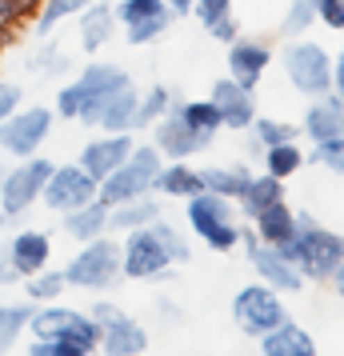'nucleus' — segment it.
<instances>
[{"label":"nucleus","mask_w":344,"mask_h":356,"mask_svg":"<svg viewBox=\"0 0 344 356\" xmlns=\"http://www.w3.org/2000/svg\"><path fill=\"white\" fill-rule=\"evenodd\" d=\"M132 76L124 68L116 65H84V72H76V81H68L56 100H52V113L56 120H81L84 129H97V116H100V104L108 100V92H116L120 84H129Z\"/></svg>","instance_id":"nucleus-1"},{"label":"nucleus","mask_w":344,"mask_h":356,"mask_svg":"<svg viewBox=\"0 0 344 356\" xmlns=\"http://www.w3.org/2000/svg\"><path fill=\"white\" fill-rule=\"evenodd\" d=\"M277 252L284 260H293L300 276L309 280H328L336 273V264L344 260V236L320 228L312 216H296V232L284 244H277Z\"/></svg>","instance_id":"nucleus-2"},{"label":"nucleus","mask_w":344,"mask_h":356,"mask_svg":"<svg viewBox=\"0 0 344 356\" xmlns=\"http://www.w3.org/2000/svg\"><path fill=\"white\" fill-rule=\"evenodd\" d=\"M120 244L108 241L104 232L92 241L81 244V252L65 264V280L68 289H84V292H104L120 280Z\"/></svg>","instance_id":"nucleus-3"},{"label":"nucleus","mask_w":344,"mask_h":356,"mask_svg":"<svg viewBox=\"0 0 344 356\" xmlns=\"http://www.w3.org/2000/svg\"><path fill=\"white\" fill-rule=\"evenodd\" d=\"M28 332L33 337H60L72 340L84 356L100 348V324L92 312H81V308H68V305H36L33 308V321H28Z\"/></svg>","instance_id":"nucleus-4"},{"label":"nucleus","mask_w":344,"mask_h":356,"mask_svg":"<svg viewBox=\"0 0 344 356\" xmlns=\"http://www.w3.org/2000/svg\"><path fill=\"white\" fill-rule=\"evenodd\" d=\"M161 164H164V156H161V148L156 145H136L116 172H108V177L100 180L97 196L113 209V204H120V200H132V196L152 193V180H156V172H161Z\"/></svg>","instance_id":"nucleus-5"},{"label":"nucleus","mask_w":344,"mask_h":356,"mask_svg":"<svg viewBox=\"0 0 344 356\" xmlns=\"http://www.w3.org/2000/svg\"><path fill=\"white\" fill-rule=\"evenodd\" d=\"M52 168L56 164L36 152V156H24L17 168L4 172V180H0V212H4V220H17V216H24L33 209L40 200V193H44V180L52 177Z\"/></svg>","instance_id":"nucleus-6"},{"label":"nucleus","mask_w":344,"mask_h":356,"mask_svg":"<svg viewBox=\"0 0 344 356\" xmlns=\"http://www.w3.org/2000/svg\"><path fill=\"white\" fill-rule=\"evenodd\" d=\"M52 120H56V113L49 104H20L17 113L0 124V152H8L17 161L36 156L40 145L52 136Z\"/></svg>","instance_id":"nucleus-7"},{"label":"nucleus","mask_w":344,"mask_h":356,"mask_svg":"<svg viewBox=\"0 0 344 356\" xmlns=\"http://www.w3.org/2000/svg\"><path fill=\"white\" fill-rule=\"evenodd\" d=\"M172 264H177V260L164 248L161 236L152 232V225L124 232V244H120V273L129 276V280H164Z\"/></svg>","instance_id":"nucleus-8"},{"label":"nucleus","mask_w":344,"mask_h":356,"mask_svg":"<svg viewBox=\"0 0 344 356\" xmlns=\"http://www.w3.org/2000/svg\"><path fill=\"white\" fill-rule=\"evenodd\" d=\"M232 321L240 324L245 337L261 340L280 321H288V312H284V300L277 296V289H268L261 280V284H245V289L232 296Z\"/></svg>","instance_id":"nucleus-9"},{"label":"nucleus","mask_w":344,"mask_h":356,"mask_svg":"<svg viewBox=\"0 0 344 356\" xmlns=\"http://www.w3.org/2000/svg\"><path fill=\"white\" fill-rule=\"evenodd\" d=\"M284 72H288L296 92H304L312 100L332 92V56L312 40H293L284 49Z\"/></svg>","instance_id":"nucleus-10"},{"label":"nucleus","mask_w":344,"mask_h":356,"mask_svg":"<svg viewBox=\"0 0 344 356\" xmlns=\"http://www.w3.org/2000/svg\"><path fill=\"white\" fill-rule=\"evenodd\" d=\"M100 324V353L108 356H140L148 353V328L132 321L129 312H120L113 300H97L88 308Z\"/></svg>","instance_id":"nucleus-11"},{"label":"nucleus","mask_w":344,"mask_h":356,"mask_svg":"<svg viewBox=\"0 0 344 356\" xmlns=\"http://www.w3.org/2000/svg\"><path fill=\"white\" fill-rule=\"evenodd\" d=\"M100 184L88 172H84L81 164H56L52 168V177L44 180V193H40V200L49 204L52 212H72L81 209V204H88V200H97Z\"/></svg>","instance_id":"nucleus-12"},{"label":"nucleus","mask_w":344,"mask_h":356,"mask_svg":"<svg viewBox=\"0 0 344 356\" xmlns=\"http://www.w3.org/2000/svg\"><path fill=\"white\" fill-rule=\"evenodd\" d=\"M240 241H245V252H248V260H252L256 276H261L268 289H277V292H296L300 284H304L300 268H296L293 260L280 257L277 244H264L256 232H240Z\"/></svg>","instance_id":"nucleus-13"},{"label":"nucleus","mask_w":344,"mask_h":356,"mask_svg":"<svg viewBox=\"0 0 344 356\" xmlns=\"http://www.w3.org/2000/svg\"><path fill=\"white\" fill-rule=\"evenodd\" d=\"M152 145L161 148L164 161H188V156H197V152H204L213 145V136L197 132L193 124H184L177 113H168L152 124Z\"/></svg>","instance_id":"nucleus-14"},{"label":"nucleus","mask_w":344,"mask_h":356,"mask_svg":"<svg viewBox=\"0 0 344 356\" xmlns=\"http://www.w3.org/2000/svg\"><path fill=\"white\" fill-rule=\"evenodd\" d=\"M132 148H136V140H132L129 132H104V136H92V140H84L81 156H76V164H81L88 177L104 180L108 172H116L120 164H124V156H129Z\"/></svg>","instance_id":"nucleus-15"},{"label":"nucleus","mask_w":344,"mask_h":356,"mask_svg":"<svg viewBox=\"0 0 344 356\" xmlns=\"http://www.w3.org/2000/svg\"><path fill=\"white\" fill-rule=\"evenodd\" d=\"M208 100L220 108V124H224V129H236V132L252 129V120H256V100H252V88H245V84L232 81V76H220V81H213Z\"/></svg>","instance_id":"nucleus-16"},{"label":"nucleus","mask_w":344,"mask_h":356,"mask_svg":"<svg viewBox=\"0 0 344 356\" xmlns=\"http://www.w3.org/2000/svg\"><path fill=\"white\" fill-rule=\"evenodd\" d=\"M4 257H8V264H13V273H17L20 280L40 273L52 260L49 232H40V228H20V232H13V241L4 244Z\"/></svg>","instance_id":"nucleus-17"},{"label":"nucleus","mask_w":344,"mask_h":356,"mask_svg":"<svg viewBox=\"0 0 344 356\" xmlns=\"http://www.w3.org/2000/svg\"><path fill=\"white\" fill-rule=\"evenodd\" d=\"M272 60V49L264 40H252V36H236L229 44V76L240 81L245 88H256L264 76V68Z\"/></svg>","instance_id":"nucleus-18"},{"label":"nucleus","mask_w":344,"mask_h":356,"mask_svg":"<svg viewBox=\"0 0 344 356\" xmlns=\"http://www.w3.org/2000/svg\"><path fill=\"white\" fill-rule=\"evenodd\" d=\"M184 216H188V228H193L200 241H204L213 228H220L224 220H232V200H229V196L208 193V188H200L197 196H188Z\"/></svg>","instance_id":"nucleus-19"},{"label":"nucleus","mask_w":344,"mask_h":356,"mask_svg":"<svg viewBox=\"0 0 344 356\" xmlns=\"http://www.w3.org/2000/svg\"><path fill=\"white\" fill-rule=\"evenodd\" d=\"M136 108H140V88L136 84H120L116 92H108V100L100 104L97 129L104 132H132L136 129Z\"/></svg>","instance_id":"nucleus-20"},{"label":"nucleus","mask_w":344,"mask_h":356,"mask_svg":"<svg viewBox=\"0 0 344 356\" xmlns=\"http://www.w3.org/2000/svg\"><path fill=\"white\" fill-rule=\"evenodd\" d=\"M304 132H309L312 145L344 136V104L332 97V92L316 97V100L309 104V113H304Z\"/></svg>","instance_id":"nucleus-21"},{"label":"nucleus","mask_w":344,"mask_h":356,"mask_svg":"<svg viewBox=\"0 0 344 356\" xmlns=\"http://www.w3.org/2000/svg\"><path fill=\"white\" fill-rule=\"evenodd\" d=\"M261 353L268 356H312L316 353V340H312L309 328H300L293 321H280L272 332L261 337Z\"/></svg>","instance_id":"nucleus-22"},{"label":"nucleus","mask_w":344,"mask_h":356,"mask_svg":"<svg viewBox=\"0 0 344 356\" xmlns=\"http://www.w3.org/2000/svg\"><path fill=\"white\" fill-rule=\"evenodd\" d=\"M152 220H161V200H152L148 193L108 209V232H132V228H145Z\"/></svg>","instance_id":"nucleus-23"},{"label":"nucleus","mask_w":344,"mask_h":356,"mask_svg":"<svg viewBox=\"0 0 344 356\" xmlns=\"http://www.w3.org/2000/svg\"><path fill=\"white\" fill-rule=\"evenodd\" d=\"M113 29H116L113 4H100V0H92V4L81 13V49L88 52V56H92V52H100L108 40H113Z\"/></svg>","instance_id":"nucleus-24"},{"label":"nucleus","mask_w":344,"mask_h":356,"mask_svg":"<svg viewBox=\"0 0 344 356\" xmlns=\"http://www.w3.org/2000/svg\"><path fill=\"white\" fill-rule=\"evenodd\" d=\"M204 188L200 180V168H188L184 161H164L156 180H152V193H164V196H177V200H188Z\"/></svg>","instance_id":"nucleus-25"},{"label":"nucleus","mask_w":344,"mask_h":356,"mask_svg":"<svg viewBox=\"0 0 344 356\" xmlns=\"http://www.w3.org/2000/svg\"><path fill=\"white\" fill-rule=\"evenodd\" d=\"M252 225H256L252 232H256L264 244H284L296 232V212L288 209L284 196H280V200H272L268 209H261L256 216H252Z\"/></svg>","instance_id":"nucleus-26"},{"label":"nucleus","mask_w":344,"mask_h":356,"mask_svg":"<svg viewBox=\"0 0 344 356\" xmlns=\"http://www.w3.org/2000/svg\"><path fill=\"white\" fill-rule=\"evenodd\" d=\"M65 232L72 236V241H92V236H100V232H108V204L104 200H88V204H81V209L65 212Z\"/></svg>","instance_id":"nucleus-27"},{"label":"nucleus","mask_w":344,"mask_h":356,"mask_svg":"<svg viewBox=\"0 0 344 356\" xmlns=\"http://www.w3.org/2000/svg\"><path fill=\"white\" fill-rule=\"evenodd\" d=\"M20 289H24V300H33V305H49V300H56V296H65V289H68L65 268L44 264L40 273L24 276V280H20Z\"/></svg>","instance_id":"nucleus-28"},{"label":"nucleus","mask_w":344,"mask_h":356,"mask_svg":"<svg viewBox=\"0 0 344 356\" xmlns=\"http://www.w3.org/2000/svg\"><path fill=\"white\" fill-rule=\"evenodd\" d=\"M284 196V180L272 177V172H261V177H252L245 184V193L236 196L240 200V209H245V216H256L261 209H268L272 200H280Z\"/></svg>","instance_id":"nucleus-29"},{"label":"nucleus","mask_w":344,"mask_h":356,"mask_svg":"<svg viewBox=\"0 0 344 356\" xmlns=\"http://www.w3.org/2000/svg\"><path fill=\"white\" fill-rule=\"evenodd\" d=\"M200 180H204L208 193L236 200V196L245 193V184L252 180V172H248L245 164H224V168H200Z\"/></svg>","instance_id":"nucleus-30"},{"label":"nucleus","mask_w":344,"mask_h":356,"mask_svg":"<svg viewBox=\"0 0 344 356\" xmlns=\"http://www.w3.org/2000/svg\"><path fill=\"white\" fill-rule=\"evenodd\" d=\"M168 113H177L184 124H193L197 132H208V136H216V132L224 129L220 124V108H216L213 100H172Z\"/></svg>","instance_id":"nucleus-31"},{"label":"nucleus","mask_w":344,"mask_h":356,"mask_svg":"<svg viewBox=\"0 0 344 356\" xmlns=\"http://www.w3.org/2000/svg\"><path fill=\"white\" fill-rule=\"evenodd\" d=\"M33 300H8L0 305V353H8L20 340V332H28V321H33Z\"/></svg>","instance_id":"nucleus-32"},{"label":"nucleus","mask_w":344,"mask_h":356,"mask_svg":"<svg viewBox=\"0 0 344 356\" xmlns=\"http://www.w3.org/2000/svg\"><path fill=\"white\" fill-rule=\"evenodd\" d=\"M92 0H44L40 4V13L33 17V24H36V33H52L60 20H68V17H81L84 8H88Z\"/></svg>","instance_id":"nucleus-33"},{"label":"nucleus","mask_w":344,"mask_h":356,"mask_svg":"<svg viewBox=\"0 0 344 356\" xmlns=\"http://www.w3.org/2000/svg\"><path fill=\"white\" fill-rule=\"evenodd\" d=\"M172 92L164 88V84H148V92H140V108H136V129H148V124H156L161 116H168L172 108Z\"/></svg>","instance_id":"nucleus-34"},{"label":"nucleus","mask_w":344,"mask_h":356,"mask_svg":"<svg viewBox=\"0 0 344 356\" xmlns=\"http://www.w3.org/2000/svg\"><path fill=\"white\" fill-rule=\"evenodd\" d=\"M300 164H304V152L296 148V140H284V145L264 148V172H272V177H280V180H288Z\"/></svg>","instance_id":"nucleus-35"},{"label":"nucleus","mask_w":344,"mask_h":356,"mask_svg":"<svg viewBox=\"0 0 344 356\" xmlns=\"http://www.w3.org/2000/svg\"><path fill=\"white\" fill-rule=\"evenodd\" d=\"M116 13V20L129 29V24H136V20H148V17H161V13H172L164 0H120L113 8Z\"/></svg>","instance_id":"nucleus-36"},{"label":"nucleus","mask_w":344,"mask_h":356,"mask_svg":"<svg viewBox=\"0 0 344 356\" xmlns=\"http://www.w3.org/2000/svg\"><path fill=\"white\" fill-rule=\"evenodd\" d=\"M168 24H172V13L136 20V24H129V29H124V40H129V44H148V40H156V36L168 33Z\"/></svg>","instance_id":"nucleus-37"},{"label":"nucleus","mask_w":344,"mask_h":356,"mask_svg":"<svg viewBox=\"0 0 344 356\" xmlns=\"http://www.w3.org/2000/svg\"><path fill=\"white\" fill-rule=\"evenodd\" d=\"M252 136L261 140V148H272V145H284V140H296V129L284 124V120H264V116H256L252 120Z\"/></svg>","instance_id":"nucleus-38"},{"label":"nucleus","mask_w":344,"mask_h":356,"mask_svg":"<svg viewBox=\"0 0 344 356\" xmlns=\"http://www.w3.org/2000/svg\"><path fill=\"white\" fill-rule=\"evenodd\" d=\"M312 20H316V0H293L280 29H284V36H304Z\"/></svg>","instance_id":"nucleus-39"},{"label":"nucleus","mask_w":344,"mask_h":356,"mask_svg":"<svg viewBox=\"0 0 344 356\" xmlns=\"http://www.w3.org/2000/svg\"><path fill=\"white\" fill-rule=\"evenodd\" d=\"M68 65H72V60H68L65 52H56L52 44H44L40 52H33V56H28V68H33L40 81H49V76H56V72H65Z\"/></svg>","instance_id":"nucleus-40"},{"label":"nucleus","mask_w":344,"mask_h":356,"mask_svg":"<svg viewBox=\"0 0 344 356\" xmlns=\"http://www.w3.org/2000/svg\"><path fill=\"white\" fill-rule=\"evenodd\" d=\"M312 161H320L328 172H341V177H344V136L312 145Z\"/></svg>","instance_id":"nucleus-41"},{"label":"nucleus","mask_w":344,"mask_h":356,"mask_svg":"<svg viewBox=\"0 0 344 356\" xmlns=\"http://www.w3.org/2000/svg\"><path fill=\"white\" fill-rule=\"evenodd\" d=\"M28 356H84L72 340H60V337H33L28 344Z\"/></svg>","instance_id":"nucleus-42"},{"label":"nucleus","mask_w":344,"mask_h":356,"mask_svg":"<svg viewBox=\"0 0 344 356\" xmlns=\"http://www.w3.org/2000/svg\"><path fill=\"white\" fill-rule=\"evenodd\" d=\"M152 232L164 241V248L172 252V260H177V264H184V260H188V244H184V236H181L172 225H168L164 216H161V220H152Z\"/></svg>","instance_id":"nucleus-43"},{"label":"nucleus","mask_w":344,"mask_h":356,"mask_svg":"<svg viewBox=\"0 0 344 356\" xmlns=\"http://www.w3.org/2000/svg\"><path fill=\"white\" fill-rule=\"evenodd\" d=\"M193 13H197V20L208 29V24H216V20L232 17V0H197Z\"/></svg>","instance_id":"nucleus-44"},{"label":"nucleus","mask_w":344,"mask_h":356,"mask_svg":"<svg viewBox=\"0 0 344 356\" xmlns=\"http://www.w3.org/2000/svg\"><path fill=\"white\" fill-rule=\"evenodd\" d=\"M20 104H24V88L13 84V81H0V124L17 113Z\"/></svg>","instance_id":"nucleus-45"},{"label":"nucleus","mask_w":344,"mask_h":356,"mask_svg":"<svg viewBox=\"0 0 344 356\" xmlns=\"http://www.w3.org/2000/svg\"><path fill=\"white\" fill-rule=\"evenodd\" d=\"M316 17L328 29H344V0H316Z\"/></svg>","instance_id":"nucleus-46"},{"label":"nucleus","mask_w":344,"mask_h":356,"mask_svg":"<svg viewBox=\"0 0 344 356\" xmlns=\"http://www.w3.org/2000/svg\"><path fill=\"white\" fill-rule=\"evenodd\" d=\"M208 33H213V40L232 44V40L240 36V29H236V20H232V17H224V20H216V24H208Z\"/></svg>","instance_id":"nucleus-47"},{"label":"nucleus","mask_w":344,"mask_h":356,"mask_svg":"<svg viewBox=\"0 0 344 356\" xmlns=\"http://www.w3.org/2000/svg\"><path fill=\"white\" fill-rule=\"evenodd\" d=\"M20 20H24V13L17 0H0V29H17Z\"/></svg>","instance_id":"nucleus-48"},{"label":"nucleus","mask_w":344,"mask_h":356,"mask_svg":"<svg viewBox=\"0 0 344 356\" xmlns=\"http://www.w3.org/2000/svg\"><path fill=\"white\" fill-rule=\"evenodd\" d=\"M332 97L344 104V49H341V56L332 60Z\"/></svg>","instance_id":"nucleus-49"},{"label":"nucleus","mask_w":344,"mask_h":356,"mask_svg":"<svg viewBox=\"0 0 344 356\" xmlns=\"http://www.w3.org/2000/svg\"><path fill=\"white\" fill-rule=\"evenodd\" d=\"M0 284H20V276L13 273V264L4 257V248H0Z\"/></svg>","instance_id":"nucleus-50"},{"label":"nucleus","mask_w":344,"mask_h":356,"mask_svg":"<svg viewBox=\"0 0 344 356\" xmlns=\"http://www.w3.org/2000/svg\"><path fill=\"white\" fill-rule=\"evenodd\" d=\"M164 4L172 8V17H184V13H193V4H197V0H164Z\"/></svg>","instance_id":"nucleus-51"},{"label":"nucleus","mask_w":344,"mask_h":356,"mask_svg":"<svg viewBox=\"0 0 344 356\" xmlns=\"http://www.w3.org/2000/svg\"><path fill=\"white\" fill-rule=\"evenodd\" d=\"M20 4V13H24V20H33L36 13H40V4H44V0H17Z\"/></svg>","instance_id":"nucleus-52"},{"label":"nucleus","mask_w":344,"mask_h":356,"mask_svg":"<svg viewBox=\"0 0 344 356\" xmlns=\"http://www.w3.org/2000/svg\"><path fill=\"white\" fill-rule=\"evenodd\" d=\"M328 280H332V284H336V292H341V296H344V260H341V264H336V273L328 276Z\"/></svg>","instance_id":"nucleus-53"},{"label":"nucleus","mask_w":344,"mask_h":356,"mask_svg":"<svg viewBox=\"0 0 344 356\" xmlns=\"http://www.w3.org/2000/svg\"><path fill=\"white\" fill-rule=\"evenodd\" d=\"M13 40H17V29H0V52L8 49V44H13Z\"/></svg>","instance_id":"nucleus-54"},{"label":"nucleus","mask_w":344,"mask_h":356,"mask_svg":"<svg viewBox=\"0 0 344 356\" xmlns=\"http://www.w3.org/2000/svg\"><path fill=\"white\" fill-rule=\"evenodd\" d=\"M4 172H8V168H4V164H0V180H4Z\"/></svg>","instance_id":"nucleus-55"},{"label":"nucleus","mask_w":344,"mask_h":356,"mask_svg":"<svg viewBox=\"0 0 344 356\" xmlns=\"http://www.w3.org/2000/svg\"><path fill=\"white\" fill-rule=\"evenodd\" d=\"M0 225H4V212H0Z\"/></svg>","instance_id":"nucleus-56"}]
</instances>
